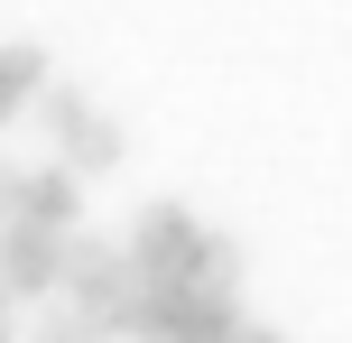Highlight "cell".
Segmentation results:
<instances>
[{"instance_id": "cell-7", "label": "cell", "mask_w": 352, "mask_h": 343, "mask_svg": "<svg viewBox=\"0 0 352 343\" xmlns=\"http://www.w3.org/2000/svg\"><path fill=\"white\" fill-rule=\"evenodd\" d=\"M232 343H278V334H269V325H232Z\"/></svg>"}, {"instance_id": "cell-4", "label": "cell", "mask_w": 352, "mask_h": 343, "mask_svg": "<svg viewBox=\"0 0 352 343\" xmlns=\"http://www.w3.org/2000/svg\"><path fill=\"white\" fill-rule=\"evenodd\" d=\"M37 74H47V65H37L28 47H0V121H10V111L37 93Z\"/></svg>"}, {"instance_id": "cell-3", "label": "cell", "mask_w": 352, "mask_h": 343, "mask_svg": "<svg viewBox=\"0 0 352 343\" xmlns=\"http://www.w3.org/2000/svg\"><path fill=\"white\" fill-rule=\"evenodd\" d=\"M74 214H84V204H74V177H65V167H19V214H10V223L65 232Z\"/></svg>"}, {"instance_id": "cell-5", "label": "cell", "mask_w": 352, "mask_h": 343, "mask_svg": "<svg viewBox=\"0 0 352 343\" xmlns=\"http://www.w3.org/2000/svg\"><path fill=\"white\" fill-rule=\"evenodd\" d=\"M19 214V158H0V223Z\"/></svg>"}, {"instance_id": "cell-6", "label": "cell", "mask_w": 352, "mask_h": 343, "mask_svg": "<svg viewBox=\"0 0 352 343\" xmlns=\"http://www.w3.org/2000/svg\"><path fill=\"white\" fill-rule=\"evenodd\" d=\"M0 343H19V297L0 288Z\"/></svg>"}, {"instance_id": "cell-2", "label": "cell", "mask_w": 352, "mask_h": 343, "mask_svg": "<svg viewBox=\"0 0 352 343\" xmlns=\"http://www.w3.org/2000/svg\"><path fill=\"white\" fill-rule=\"evenodd\" d=\"M56 260H65V232H37V223H0V288L10 297H47Z\"/></svg>"}, {"instance_id": "cell-1", "label": "cell", "mask_w": 352, "mask_h": 343, "mask_svg": "<svg viewBox=\"0 0 352 343\" xmlns=\"http://www.w3.org/2000/svg\"><path fill=\"white\" fill-rule=\"evenodd\" d=\"M37 111H47V130L65 140V158H74V167H111V158H121V130H111L74 84H47V102H37Z\"/></svg>"}]
</instances>
